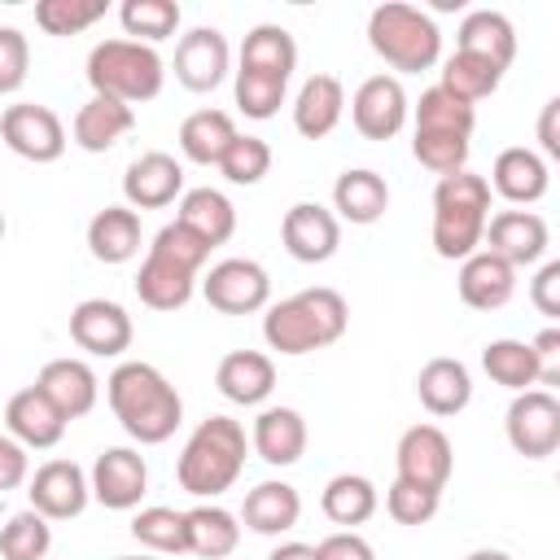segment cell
Wrapping results in <instances>:
<instances>
[{
  "label": "cell",
  "instance_id": "cell-4",
  "mask_svg": "<svg viewBox=\"0 0 560 560\" xmlns=\"http://www.w3.org/2000/svg\"><path fill=\"white\" fill-rule=\"evenodd\" d=\"M245 451H249V438H245V424L241 420H232V416H206L188 433V442L179 451V464H175L179 490H188L197 499H214V494L232 490V481L245 468Z\"/></svg>",
  "mask_w": 560,
  "mask_h": 560
},
{
  "label": "cell",
  "instance_id": "cell-22",
  "mask_svg": "<svg viewBox=\"0 0 560 560\" xmlns=\"http://www.w3.org/2000/svg\"><path fill=\"white\" fill-rule=\"evenodd\" d=\"M4 429H9V438L22 442L26 451H31V446H35V451H48V446L61 442L66 416H61L35 385H26V389H18V394L9 398V407H4Z\"/></svg>",
  "mask_w": 560,
  "mask_h": 560
},
{
  "label": "cell",
  "instance_id": "cell-44",
  "mask_svg": "<svg viewBox=\"0 0 560 560\" xmlns=\"http://www.w3.org/2000/svg\"><path fill=\"white\" fill-rule=\"evenodd\" d=\"M96 18H105V0H39L35 22L44 35H79Z\"/></svg>",
  "mask_w": 560,
  "mask_h": 560
},
{
  "label": "cell",
  "instance_id": "cell-7",
  "mask_svg": "<svg viewBox=\"0 0 560 560\" xmlns=\"http://www.w3.org/2000/svg\"><path fill=\"white\" fill-rule=\"evenodd\" d=\"M88 83H92V96H109V101H122V105H144L162 92L166 66H162L158 48H149V44L101 39L88 52Z\"/></svg>",
  "mask_w": 560,
  "mask_h": 560
},
{
  "label": "cell",
  "instance_id": "cell-23",
  "mask_svg": "<svg viewBox=\"0 0 560 560\" xmlns=\"http://www.w3.org/2000/svg\"><path fill=\"white\" fill-rule=\"evenodd\" d=\"M459 298L472 311H499L512 302L516 293V267H508L503 258H494L490 249H477L459 262Z\"/></svg>",
  "mask_w": 560,
  "mask_h": 560
},
{
  "label": "cell",
  "instance_id": "cell-34",
  "mask_svg": "<svg viewBox=\"0 0 560 560\" xmlns=\"http://www.w3.org/2000/svg\"><path fill=\"white\" fill-rule=\"evenodd\" d=\"M175 219L188 232H197L210 249L223 245V241H232V232H236V210H232V201L219 188H188Z\"/></svg>",
  "mask_w": 560,
  "mask_h": 560
},
{
  "label": "cell",
  "instance_id": "cell-36",
  "mask_svg": "<svg viewBox=\"0 0 560 560\" xmlns=\"http://www.w3.org/2000/svg\"><path fill=\"white\" fill-rule=\"evenodd\" d=\"M293 66H298V44H293V35H289L284 26H276V22H258V26L245 35V44H241V70L276 74V79L289 83Z\"/></svg>",
  "mask_w": 560,
  "mask_h": 560
},
{
  "label": "cell",
  "instance_id": "cell-52",
  "mask_svg": "<svg viewBox=\"0 0 560 560\" xmlns=\"http://www.w3.org/2000/svg\"><path fill=\"white\" fill-rule=\"evenodd\" d=\"M26 477H31V455H26V446L13 442L9 433H0V494H4V490H18Z\"/></svg>",
  "mask_w": 560,
  "mask_h": 560
},
{
  "label": "cell",
  "instance_id": "cell-10",
  "mask_svg": "<svg viewBox=\"0 0 560 560\" xmlns=\"http://www.w3.org/2000/svg\"><path fill=\"white\" fill-rule=\"evenodd\" d=\"M0 140L26 162H57L66 153V127L48 105L18 101L0 114Z\"/></svg>",
  "mask_w": 560,
  "mask_h": 560
},
{
  "label": "cell",
  "instance_id": "cell-47",
  "mask_svg": "<svg viewBox=\"0 0 560 560\" xmlns=\"http://www.w3.org/2000/svg\"><path fill=\"white\" fill-rule=\"evenodd\" d=\"M468 140H459V136H429V131H411V153H416V162L424 166V171H433L438 179L442 175H455V171H464L468 166Z\"/></svg>",
  "mask_w": 560,
  "mask_h": 560
},
{
  "label": "cell",
  "instance_id": "cell-15",
  "mask_svg": "<svg viewBox=\"0 0 560 560\" xmlns=\"http://www.w3.org/2000/svg\"><path fill=\"white\" fill-rule=\"evenodd\" d=\"M280 241L298 262H328L341 245V223L319 201H298L280 219Z\"/></svg>",
  "mask_w": 560,
  "mask_h": 560
},
{
  "label": "cell",
  "instance_id": "cell-5",
  "mask_svg": "<svg viewBox=\"0 0 560 560\" xmlns=\"http://www.w3.org/2000/svg\"><path fill=\"white\" fill-rule=\"evenodd\" d=\"M490 219V184L486 175H472L468 166L455 175H442L433 188V249L446 262H464L481 249V232Z\"/></svg>",
  "mask_w": 560,
  "mask_h": 560
},
{
  "label": "cell",
  "instance_id": "cell-2",
  "mask_svg": "<svg viewBox=\"0 0 560 560\" xmlns=\"http://www.w3.org/2000/svg\"><path fill=\"white\" fill-rule=\"evenodd\" d=\"M206 258H210V245L197 232H188L179 219L166 223L153 236L140 271H136V298L153 311L188 306V298L197 293V271L206 267Z\"/></svg>",
  "mask_w": 560,
  "mask_h": 560
},
{
  "label": "cell",
  "instance_id": "cell-56",
  "mask_svg": "<svg viewBox=\"0 0 560 560\" xmlns=\"http://www.w3.org/2000/svg\"><path fill=\"white\" fill-rule=\"evenodd\" d=\"M464 560H512L508 551H499V547H477V551H468Z\"/></svg>",
  "mask_w": 560,
  "mask_h": 560
},
{
  "label": "cell",
  "instance_id": "cell-48",
  "mask_svg": "<svg viewBox=\"0 0 560 560\" xmlns=\"http://www.w3.org/2000/svg\"><path fill=\"white\" fill-rule=\"evenodd\" d=\"M438 503H442L438 490L411 486V481H402V477H394V486L385 490V508H389V516H394L398 525H424V521H433V516H438Z\"/></svg>",
  "mask_w": 560,
  "mask_h": 560
},
{
  "label": "cell",
  "instance_id": "cell-9",
  "mask_svg": "<svg viewBox=\"0 0 560 560\" xmlns=\"http://www.w3.org/2000/svg\"><path fill=\"white\" fill-rule=\"evenodd\" d=\"M201 298L219 311V315H254L267 306L271 298V276L254 262V258H223L206 271L201 280Z\"/></svg>",
  "mask_w": 560,
  "mask_h": 560
},
{
  "label": "cell",
  "instance_id": "cell-14",
  "mask_svg": "<svg viewBox=\"0 0 560 560\" xmlns=\"http://www.w3.org/2000/svg\"><path fill=\"white\" fill-rule=\"evenodd\" d=\"M88 486H92V499H96L101 508H109V512H131V508H140V499H144V490H149V468H144L140 451H131V446H109V451L96 455Z\"/></svg>",
  "mask_w": 560,
  "mask_h": 560
},
{
  "label": "cell",
  "instance_id": "cell-13",
  "mask_svg": "<svg viewBox=\"0 0 560 560\" xmlns=\"http://www.w3.org/2000/svg\"><path fill=\"white\" fill-rule=\"evenodd\" d=\"M407 92L394 74H372L350 96V118L363 140H394L407 122Z\"/></svg>",
  "mask_w": 560,
  "mask_h": 560
},
{
  "label": "cell",
  "instance_id": "cell-43",
  "mask_svg": "<svg viewBox=\"0 0 560 560\" xmlns=\"http://www.w3.org/2000/svg\"><path fill=\"white\" fill-rule=\"evenodd\" d=\"M48 547H52V529L35 508L13 512L0 525V560H48Z\"/></svg>",
  "mask_w": 560,
  "mask_h": 560
},
{
  "label": "cell",
  "instance_id": "cell-19",
  "mask_svg": "<svg viewBox=\"0 0 560 560\" xmlns=\"http://www.w3.org/2000/svg\"><path fill=\"white\" fill-rule=\"evenodd\" d=\"M179 192H184V166L162 149L131 158V166L122 171V197L131 210H162Z\"/></svg>",
  "mask_w": 560,
  "mask_h": 560
},
{
  "label": "cell",
  "instance_id": "cell-35",
  "mask_svg": "<svg viewBox=\"0 0 560 560\" xmlns=\"http://www.w3.org/2000/svg\"><path fill=\"white\" fill-rule=\"evenodd\" d=\"M184 525H188V551L201 560H228L241 542L236 516L219 503H201V508L184 512Z\"/></svg>",
  "mask_w": 560,
  "mask_h": 560
},
{
  "label": "cell",
  "instance_id": "cell-49",
  "mask_svg": "<svg viewBox=\"0 0 560 560\" xmlns=\"http://www.w3.org/2000/svg\"><path fill=\"white\" fill-rule=\"evenodd\" d=\"M26 66H31V44L18 26H0V96L18 92L26 83Z\"/></svg>",
  "mask_w": 560,
  "mask_h": 560
},
{
  "label": "cell",
  "instance_id": "cell-58",
  "mask_svg": "<svg viewBox=\"0 0 560 560\" xmlns=\"http://www.w3.org/2000/svg\"><path fill=\"white\" fill-rule=\"evenodd\" d=\"M4 228H9V223H4V210H0V241H4Z\"/></svg>",
  "mask_w": 560,
  "mask_h": 560
},
{
  "label": "cell",
  "instance_id": "cell-1",
  "mask_svg": "<svg viewBox=\"0 0 560 560\" xmlns=\"http://www.w3.org/2000/svg\"><path fill=\"white\" fill-rule=\"evenodd\" d=\"M105 398L114 420L127 429V438H136L140 446H158L166 442L179 420H184V398L179 389L144 359H127L109 372L105 381Z\"/></svg>",
  "mask_w": 560,
  "mask_h": 560
},
{
  "label": "cell",
  "instance_id": "cell-53",
  "mask_svg": "<svg viewBox=\"0 0 560 560\" xmlns=\"http://www.w3.org/2000/svg\"><path fill=\"white\" fill-rule=\"evenodd\" d=\"M534 359H538V385H560V328H542L534 341Z\"/></svg>",
  "mask_w": 560,
  "mask_h": 560
},
{
  "label": "cell",
  "instance_id": "cell-8",
  "mask_svg": "<svg viewBox=\"0 0 560 560\" xmlns=\"http://www.w3.org/2000/svg\"><path fill=\"white\" fill-rule=\"evenodd\" d=\"M508 442L525 459H547L560 446V398L551 389H525L503 416Z\"/></svg>",
  "mask_w": 560,
  "mask_h": 560
},
{
  "label": "cell",
  "instance_id": "cell-17",
  "mask_svg": "<svg viewBox=\"0 0 560 560\" xmlns=\"http://www.w3.org/2000/svg\"><path fill=\"white\" fill-rule=\"evenodd\" d=\"M70 337L96 359H114L131 346V315L109 298H83L70 311Z\"/></svg>",
  "mask_w": 560,
  "mask_h": 560
},
{
  "label": "cell",
  "instance_id": "cell-18",
  "mask_svg": "<svg viewBox=\"0 0 560 560\" xmlns=\"http://www.w3.org/2000/svg\"><path fill=\"white\" fill-rule=\"evenodd\" d=\"M228 61H232L228 39L214 26H192L175 44V79L188 92H214L223 83V74H228Z\"/></svg>",
  "mask_w": 560,
  "mask_h": 560
},
{
  "label": "cell",
  "instance_id": "cell-20",
  "mask_svg": "<svg viewBox=\"0 0 560 560\" xmlns=\"http://www.w3.org/2000/svg\"><path fill=\"white\" fill-rule=\"evenodd\" d=\"M35 389L66 416V424L70 420H79V416H88L92 407H96V394H101V381H96V372L83 363V359H48L44 368H39V376H35Z\"/></svg>",
  "mask_w": 560,
  "mask_h": 560
},
{
  "label": "cell",
  "instance_id": "cell-40",
  "mask_svg": "<svg viewBox=\"0 0 560 560\" xmlns=\"http://www.w3.org/2000/svg\"><path fill=\"white\" fill-rule=\"evenodd\" d=\"M472 127H477V109H472V105L455 101V96H451V92H442V88L420 92V105H416V131L472 140Z\"/></svg>",
  "mask_w": 560,
  "mask_h": 560
},
{
  "label": "cell",
  "instance_id": "cell-57",
  "mask_svg": "<svg viewBox=\"0 0 560 560\" xmlns=\"http://www.w3.org/2000/svg\"><path fill=\"white\" fill-rule=\"evenodd\" d=\"M114 560H158V556H114Z\"/></svg>",
  "mask_w": 560,
  "mask_h": 560
},
{
  "label": "cell",
  "instance_id": "cell-26",
  "mask_svg": "<svg viewBox=\"0 0 560 560\" xmlns=\"http://www.w3.org/2000/svg\"><path fill=\"white\" fill-rule=\"evenodd\" d=\"M346 114V88L337 74H311L293 96V127L306 140H324Z\"/></svg>",
  "mask_w": 560,
  "mask_h": 560
},
{
  "label": "cell",
  "instance_id": "cell-38",
  "mask_svg": "<svg viewBox=\"0 0 560 560\" xmlns=\"http://www.w3.org/2000/svg\"><path fill=\"white\" fill-rule=\"evenodd\" d=\"M319 508H324V516L332 521V525H363V521H372V512H376V486L363 477V472H337L328 486H324V494H319Z\"/></svg>",
  "mask_w": 560,
  "mask_h": 560
},
{
  "label": "cell",
  "instance_id": "cell-6",
  "mask_svg": "<svg viewBox=\"0 0 560 560\" xmlns=\"http://www.w3.org/2000/svg\"><path fill=\"white\" fill-rule=\"evenodd\" d=\"M368 44H372V52L385 66H394L402 74H420V70L438 66V57H442V31H438V22L424 9L402 4V0H385V4L372 9V18H368Z\"/></svg>",
  "mask_w": 560,
  "mask_h": 560
},
{
  "label": "cell",
  "instance_id": "cell-51",
  "mask_svg": "<svg viewBox=\"0 0 560 560\" xmlns=\"http://www.w3.org/2000/svg\"><path fill=\"white\" fill-rule=\"evenodd\" d=\"M529 302L547 319H560V262H542L538 267V276L529 280Z\"/></svg>",
  "mask_w": 560,
  "mask_h": 560
},
{
  "label": "cell",
  "instance_id": "cell-11",
  "mask_svg": "<svg viewBox=\"0 0 560 560\" xmlns=\"http://www.w3.org/2000/svg\"><path fill=\"white\" fill-rule=\"evenodd\" d=\"M394 459H398V477L402 481L442 494L446 481H451V468H455V446H451V438L438 424H411L398 438Z\"/></svg>",
  "mask_w": 560,
  "mask_h": 560
},
{
  "label": "cell",
  "instance_id": "cell-29",
  "mask_svg": "<svg viewBox=\"0 0 560 560\" xmlns=\"http://www.w3.org/2000/svg\"><path fill=\"white\" fill-rule=\"evenodd\" d=\"M302 516V494L289 486V481H258L245 503H241V521L245 529L271 538V534H289Z\"/></svg>",
  "mask_w": 560,
  "mask_h": 560
},
{
  "label": "cell",
  "instance_id": "cell-41",
  "mask_svg": "<svg viewBox=\"0 0 560 560\" xmlns=\"http://www.w3.org/2000/svg\"><path fill=\"white\" fill-rule=\"evenodd\" d=\"M131 538L158 556H184L188 551V525L175 508H140L131 516Z\"/></svg>",
  "mask_w": 560,
  "mask_h": 560
},
{
  "label": "cell",
  "instance_id": "cell-42",
  "mask_svg": "<svg viewBox=\"0 0 560 560\" xmlns=\"http://www.w3.org/2000/svg\"><path fill=\"white\" fill-rule=\"evenodd\" d=\"M118 22L136 44L153 48L158 39H171L179 31V4L175 0H122Z\"/></svg>",
  "mask_w": 560,
  "mask_h": 560
},
{
  "label": "cell",
  "instance_id": "cell-39",
  "mask_svg": "<svg viewBox=\"0 0 560 560\" xmlns=\"http://www.w3.org/2000/svg\"><path fill=\"white\" fill-rule=\"evenodd\" d=\"M499 83H503V70L499 66H490L486 57H472V52H451L446 57V66H442V92H451L455 101H464V105H477V101H486V96H494L499 92Z\"/></svg>",
  "mask_w": 560,
  "mask_h": 560
},
{
  "label": "cell",
  "instance_id": "cell-37",
  "mask_svg": "<svg viewBox=\"0 0 560 560\" xmlns=\"http://www.w3.org/2000/svg\"><path fill=\"white\" fill-rule=\"evenodd\" d=\"M481 368L494 385L512 389V394H525L538 385V359H534V346L529 341H516V337H499V341H486L481 350Z\"/></svg>",
  "mask_w": 560,
  "mask_h": 560
},
{
  "label": "cell",
  "instance_id": "cell-50",
  "mask_svg": "<svg viewBox=\"0 0 560 560\" xmlns=\"http://www.w3.org/2000/svg\"><path fill=\"white\" fill-rule=\"evenodd\" d=\"M315 560H376V551H372V542H368L363 534L337 529V534H328V538L315 547Z\"/></svg>",
  "mask_w": 560,
  "mask_h": 560
},
{
  "label": "cell",
  "instance_id": "cell-46",
  "mask_svg": "<svg viewBox=\"0 0 560 560\" xmlns=\"http://www.w3.org/2000/svg\"><path fill=\"white\" fill-rule=\"evenodd\" d=\"M284 79H276V74H258V70H236V109L245 114V118H271L280 105H284Z\"/></svg>",
  "mask_w": 560,
  "mask_h": 560
},
{
  "label": "cell",
  "instance_id": "cell-33",
  "mask_svg": "<svg viewBox=\"0 0 560 560\" xmlns=\"http://www.w3.org/2000/svg\"><path fill=\"white\" fill-rule=\"evenodd\" d=\"M232 140H236V122L223 109H197L179 122V149L197 166H219Z\"/></svg>",
  "mask_w": 560,
  "mask_h": 560
},
{
  "label": "cell",
  "instance_id": "cell-28",
  "mask_svg": "<svg viewBox=\"0 0 560 560\" xmlns=\"http://www.w3.org/2000/svg\"><path fill=\"white\" fill-rule=\"evenodd\" d=\"M416 394H420L429 416H459L468 407V398H472V376H468V368L459 359L438 354V359H429L420 368Z\"/></svg>",
  "mask_w": 560,
  "mask_h": 560
},
{
  "label": "cell",
  "instance_id": "cell-31",
  "mask_svg": "<svg viewBox=\"0 0 560 560\" xmlns=\"http://www.w3.org/2000/svg\"><path fill=\"white\" fill-rule=\"evenodd\" d=\"M455 44H459V52L486 57V61L499 66V70H508L512 57H516V31H512V22H508L499 9H472V13L459 22Z\"/></svg>",
  "mask_w": 560,
  "mask_h": 560
},
{
  "label": "cell",
  "instance_id": "cell-21",
  "mask_svg": "<svg viewBox=\"0 0 560 560\" xmlns=\"http://www.w3.org/2000/svg\"><path fill=\"white\" fill-rule=\"evenodd\" d=\"M486 184H490L503 201H512V206H534V201L547 192L551 171H547V158H542V153H534V149H525V144H512V149H503V153L494 158Z\"/></svg>",
  "mask_w": 560,
  "mask_h": 560
},
{
  "label": "cell",
  "instance_id": "cell-16",
  "mask_svg": "<svg viewBox=\"0 0 560 560\" xmlns=\"http://www.w3.org/2000/svg\"><path fill=\"white\" fill-rule=\"evenodd\" d=\"M547 241H551L547 236V223L534 210H499V214L486 219V232H481V245L494 258H503L508 267L538 262L547 254Z\"/></svg>",
  "mask_w": 560,
  "mask_h": 560
},
{
  "label": "cell",
  "instance_id": "cell-30",
  "mask_svg": "<svg viewBox=\"0 0 560 560\" xmlns=\"http://www.w3.org/2000/svg\"><path fill=\"white\" fill-rule=\"evenodd\" d=\"M332 210L346 219V223H376L385 210H389V184L368 171V166H354V171H341L337 184H332Z\"/></svg>",
  "mask_w": 560,
  "mask_h": 560
},
{
  "label": "cell",
  "instance_id": "cell-12",
  "mask_svg": "<svg viewBox=\"0 0 560 560\" xmlns=\"http://www.w3.org/2000/svg\"><path fill=\"white\" fill-rule=\"evenodd\" d=\"M26 481H31L26 486V499H31V508L44 521H74L88 508V499H92L88 472L74 459H48Z\"/></svg>",
  "mask_w": 560,
  "mask_h": 560
},
{
  "label": "cell",
  "instance_id": "cell-3",
  "mask_svg": "<svg viewBox=\"0 0 560 560\" xmlns=\"http://www.w3.org/2000/svg\"><path fill=\"white\" fill-rule=\"evenodd\" d=\"M346 324H350L346 298L328 284H315V289H302V293L267 306L262 337L280 354H311V350H324V346L341 341Z\"/></svg>",
  "mask_w": 560,
  "mask_h": 560
},
{
  "label": "cell",
  "instance_id": "cell-55",
  "mask_svg": "<svg viewBox=\"0 0 560 560\" xmlns=\"http://www.w3.org/2000/svg\"><path fill=\"white\" fill-rule=\"evenodd\" d=\"M267 560H315V547L311 542H280Z\"/></svg>",
  "mask_w": 560,
  "mask_h": 560
},
{
  "label": "cell",
  "instance_id": "cell-24",
  "mask_svg": "<svg viewBox=\"0 0 560 560\" xmlns=\"http://www.w3.org/2000/svg\"><path fill=\"white\" fill-rule=\"evenodd\" d=\"M249 446L271 468L298 464L302 451H306V420H302V411L298 407H267V411H258V420L249 429Z\"/></svg>",
  "mask_w": 560,
  "mask_h": 560
},
{
  "label": "cell",
  "instance_id": "cell-54",
  "mask_svg": "<svg viewBox=\"0 0 560 560\" xmlns=\"http://www.w3.org/2000/svg\"><path fill=\"white\" fill-rule=\"evenodd\" d=\"M556 118H560V96H551L542 105V114H538V144H542L547 158H560V127H556Z\"/></svg>",
  "mask_w": 560,
  "mask_h": 560
},
{
  "label": "cell",
  "instance_id": "cell-25",
  "mask_svg": "<svg viewBox=\"0 0 560 560\" xmlns=\"http://www.w3.org/2000/svg\"><path fill=\"white\" fill-rule=\"evenodd\" d=\"M214 385H219V394L228 402L254 407V402H262L276 389V363L262 350H232V354L219 359Z\"/></svg>",
  "mask_w": 560,
  "mask_h": 560
},
{
  "label": "cell",
  "instance_id": "cell-27",
  "mask_svg": "<svg viewBox=\"0 0 560 560\" xmlns=\"http://www.w3.org/2000/svg\"><path fill=\"white\" fill-rule=\"evenodd\" d=\"M88 249L96 262L118 267L140 254V214L131 206H105L88 223Z\"/></svg>",
  "mask_w": 560,
  "mask_h": 560
},
{
  "label": "cell",
  "instance_id": "cell-45",
  "mask_svg": "<svg viewBox=\"0 0 560 560\" xmlns=\"http://www.w3.org/2000/svg\"><path fill=\"white\" fill-rule=\"evenodd\" d=\"M219 171H223L228 184H241V188L258 184V179L271 171V149H267V140H258V136H241V131H236V140H232L228 153L219 158Z\"/></svg>",
  "mask_w": 560,
  "mask_h": 560
},
{
  "label": "cell",
  "instance_id": "cell-32",
  "mask_svg": "<svg viewBox=\"0 0 560 560\" xmlns=\"http://www.w3.org/2000/svg\"><path fill=\"white\" fill-rule=\"evenodd\" d=\"M131 127H136V109H131V105L109 101V96H92L88 105H79L70 131H74V144H79V149L105 153V149H114Z\"/></svg>",
  "mask_w": 560,
  "mask_h": 560
}]
</instances>
